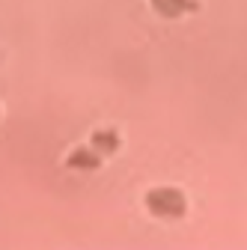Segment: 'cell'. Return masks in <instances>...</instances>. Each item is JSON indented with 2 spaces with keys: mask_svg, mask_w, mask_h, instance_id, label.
I'll use <instances>...</instances> for the list:
<instances>
[{
  "mask_svg": "<svg viewBox=\"0 0 247 250\" xmlns=\"http://www.w3.org/2000/svg\"><path fill=\"white\" fill-rule=\"evenodd\" d=\"M143 206L158 221H182L188 214V194L176 185H152L143 194Z\"/></svg>",
  "mask_w": 247,
  "mask_h": 250,
  "instance_id": "cell-1",
  "label": "cell"
},
{
  "mask_svg": "<svg viewBox=\"0 0 247 250\" xmlns=\"http://www.w3.org/2000/svg\"><path fill=\"white\" fill-rule=\"evenodd\" d=\"M66 167L75 170V173H96L102 167V155L92 146H78L66 155Z\"/></svg>",
  "mask_w": 247,
  "mask_h": 250,
  "instance_id": "cell-2",
  "label": "cell"
},
{
  "mask_svg": "<svg viewBox=\"0 0 247 250\" xmlns=\"http://www.w3.org/2000/svg\"><path fill=\"white\" fill-rule=\"evenodd\" d=\"M191 0H152V9L164 18H179L182 12H188Z\"/></svg>",
  "mask_w": 247,
  "mask_h": 250,
  "instance_id": "cell-4",
  "label": "cell"
},
{
  "mask_svg": "<svg viewBox=\"0 0 247 250\" xmlns=\"http://www.w3.org/2000/svg\"><path fill=\"white\" fill-rule=\"evenodd\" d=\"M119 131H113V128H99V131H92V137H89V146L96 149L102 158L104 155H113L116 149H119Z\"/></svg>",
  "mask_w": 247,
  "mask_h": 250,
  "instance_id": "cell-3",
  "label": "cell"
}]
</instances>
